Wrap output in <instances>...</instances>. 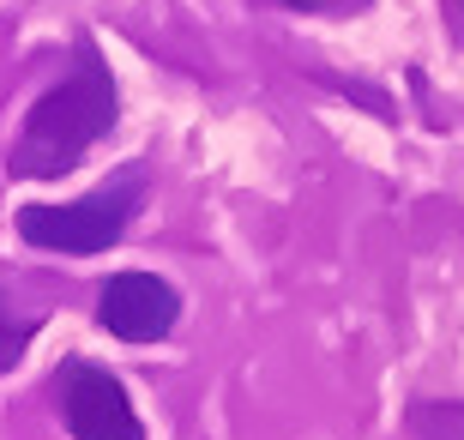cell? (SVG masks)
Listing matches in <instances>:
<instances>
[{
    "mask_svg": "<svg viewBox=\"0 0 464 440\" xmlns=\"http://www.w3.org/2000/svg\"><path fill=\"white\" fill-rule=\"evenodd\" d=\"M121 121V91L109 61L97 54L91 36L72 43V67L61 73V85H49L31 103V115L18 127V139L6 145V175L24 181H54L85 163L91 145H103Z\"/></svg>",
    "mask_w": 464,
    "mask_h": 440,
    "instance_id": "cell-1",
    "label": "cell"
},
{
    "mask_svg": "<svg viewBox=\"0 0 464 440\" xmlns=\"http://www.w3.org/2000/svg\"><path fill=\"white\" fill-rule=\"evenodd\" d=\"M145 193H151V175L145 163H121L103 187H91L67 205H18L13 223L18 236L43 248V254H72V259H91V254H109L133 218L145 211Z\"/></svg>",
    "mask_w": 464,
    "mask_h": 440,
    "instance_id": "cell-2",
    "label": "cell"
},
{
    "mask_svg": "<svg viewBox=\"0 0 464 440\" xmlns=\"http://www.w3.org/2000/svg\"><path fill=\"white\" fill-rule=\"evenodd\" d=\"M54 405H61V423L72 428V440H145L133 398L109 368L85 362V356H67L61 374H54Z\"/></svg>",
    "mask_w": 464,
    "mask_h": 440,
    "instance_id": "cell-3",
    "label": "cell"
},
{
    "mask_svg": "<svg viewBox=\"0 0 464 440\" xmlns=\"http://www.w3.org/2000/svg\"><path fill=\"white\" fill-rule=\"evenodd\" d=\"M181 320V289L157 271H115L97 289V326L121 344H157Z\"/></svg>",
    "mask_w": 464,
    "mask_h": 440,
    "instance_id": "cell-4",
    "label": "cell"
},
{
    "mask_svg": "<svg viewBox=\"0 0 464 440\" xmlns=\"http://www.w3.org/2000/svg\"><path fill=\"white\" fill-rule=\"evenodd\" d=\"M31 338H36V326H31V320H18L13 308L0 302V374H13L18 362H24V350H31Z\"/></svg>",
    "mask_w": 464,
    "mask_h": 440,
    "instance_id": "cell-5",
    "label": "cell"
},
{
    "mask_svg": "<svg viewBox=\"0 0 464 440\" xmlns=\"http://www.w3.org/2000/svg\"><path fill=\"white\" fill-rule=\"evenodd\" d=\"M284 6H320V0H284Z\"/></svg>",
    "mask_w": 464,
    "mask_h": 440,
    "instance_id": "cell-6",
    "label": "cell"
}]
</instances>
